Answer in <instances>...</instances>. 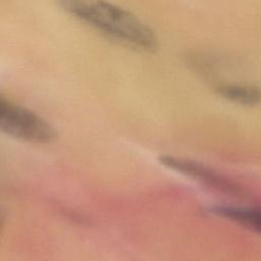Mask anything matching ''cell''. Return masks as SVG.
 Here are the masks:
<instances>
[{
  "label": "cell",
  "mask_w": 261,
  "mask_h": 261,
  "mask_svg": "<svg viewBox=\"0 0 261 261\" xmlns=\"http://www.w3.org/2000/svg\"><path fill=\"white\" fill-rule=\"evenodd\" d=\"M2 220H3V215H2V213L0 212V227H1V223H2Z\"/></svg>",
  "instance_id": "8992f818"
},
{
  "label": "cell",
  "mask_w": 261,
  "mask_h": 261,
  "mask_svg": "<svg viewBox=\"0 0 261 261\" xmlns=\"http://www.w3.org/2000/svg\"><path fill=\"white\" fill-rule=\"evenodd\" d=\"M210 212L230 220L261 236V207L239 205H214Z\"/></svg>",
  "instance_id": "277c9868"
},
{
  "label": "cell",
  "mask_w": 261,
  "mask_h": 261,
  "mask_svg": "<svg viewBox=\"0 0 261 261\" xmlns=\"http://www.w3.org/2000/svg\"><path fill=\"white\" fill-rule=\"evenodd\" d=\"M215 92L223 99L242 106L253 107L261 103V88L253 84H219Z\"/></svg>",
  "instance_id": "5b68a950"
},
{
  "label": "cell",
  "mask_w": 261,
  "mask_h": 261,
  "mask_svg": "<svg viewBox=\"0 0 261 261\" xmlns=\"http://www.w3.org/2000/svg\"><path fill=\"white\" fill-rule=\"evenodd\" d=\"M159 161L165 167L211 190L230 196L243 195L242 188L236 181L201 162L172 155H162L159 157Z\"/></svg>",
  "instance_id": "3957f363"
},
{
  "label": "cell",
  "mask_w": 261,
  "mask_h": 261,
  "mask_svg": "<svg viewBox=\"0 0 261 261\" xmlns=\"http://www.w3.org/2000/svg\"><path fill=\"white\" fill-rule=\"evenodd\" d=\"M59 7L92 28L135 49L152 52L158 47L155 33L128 10L106 0H56Z\"/></svg>",
  "instance_id": "6da1fadb"
},
{
  "label": "cell",
  "mask_w": 261,
  "mask_h": 261,
  "mask_svg": "<svg viewBox=\"0 0 261 261\" xmlns=\"http://www.w3.org/2000/svg\"><path fill=\"white\" fill-rule=\"evenodd\" d=\"M0 130L11 137L34 143H48L55 139L54 127L44 118L0 94Z\"/></svg>",
  "instance_id": "7a4b0ae2"
}]
</instances>
